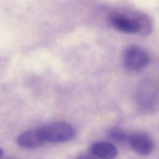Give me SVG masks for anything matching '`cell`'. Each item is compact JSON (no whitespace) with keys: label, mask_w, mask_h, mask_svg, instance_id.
<instances>
[{"label":"cell","mask_w":159,"mask_h":159,"mask_svg":"<svg viewBox=\"0 0 159 159\" xmlns=\"http://www.w3.org/2000/svg\"><path fill=\"white\" fill-rule=\"evenodd\" d=\"M37 130L44 143L65 142L73 139L76 135L73 126L63 121L53 122L44 125Z\"/></svg>","instance_id":"1"},{"label":"cell","mask_w":159,"mask_h":159,"mask_svg":"<svg viewBox=\"0 0 159 159\" xmlns=\"http://www.w3.org/2000/svg\"><path fill=\"white\" fill-rule=\"evenodd\" d=\"M125 67L132 71H138L145 68L149 63V56L142 47L130 45L126 47L123 54Z\"/></svg>","instance_id":"2"},{"label":"cell","mask_w":159,"mask_h":159,"mask_svg":"<svg viewBox=\"0 0 159 159\" xmlns=\"http://www.w3.org/2000/svg\"><path fill=\"white\" fill-rule=\"evenodd\" d=\"M109 23L116 30L129 34H139V22L136 12L132 16L118 12H111L108 15Z\"/></svg>","instance_id":"3"},{"label":"cell","mask_w":159,"mask_h":159,"mask_svg":"<svg viewBox=\"0 0 159 159\" xmlns=\"http://www.w3.org/2000/svg\"><path fill=\"white\" fill-rule=\"evenodd\" d=\"M127 142L135 152L141 155H149L154 148V143L152 139L142 132L129 135Z\"/></svg>","instance_id":"4"},{"label":"cell","mask_w":159,"mask_h":159,"mask_svg":"<svg viewBox=\"0 0 159 159\" xmlns=\"http://www.w3.org/2000/svg\"><path fill=\"white\" fill-rule=\"evenodd\" d=\"M90 154L99 159H114L117 155L116 147L108 142H96L89 147Z\"/></svg>","instance_id":"5"},{"label":"cell","mask_w":159,"mask_h":159,"mask_svg":"<svg viewBox=\"0 0 159 159\" xmlns=\"http://www.w3.org/2000/svg\"><path fill=\"white\" fill-rule=\"evenodd\" d=\"M17 143L21 148L25 149L37 148L44 144L37 129L27 130L20 133L17 138Z\"/></svg>","instance_id":"6"},{"label":"cell","mask_w":159,"mask_h":159,"mask_svg":"<svg viewBox=\"0 0 159 159\" xmlns=\"http://www.w3.org/2000/svg\"><path fill=\"white\" fill-rule=\"evenodd\" d=\"M139 22V35L147 36L150 35L153 29V21L150 16L143 12H136Z\"/></svg>","instance_id":"7"},{"label":"cell","mask_w":159,"mask_h":159,"mask_svg":"<svg viewBox=\"0 0 159 159\" xmlns=\"http://www.w3.org/2000/svg\"><path fill=\"white\" fill-rule=\"evenodd\" d=\"M109 135L112 140L119 143L127 142L129 137V135L125 131L117 127L111 129L109 132Z\"/></svg>","instance_id":"8"},{"label":"cell","mask_w":159,"mask_h":159,"mask_svg":"<svg viewBox=\"0 0 159 159\" xmlns=\"http://www.w3.org/2000/svg\"><path fill=\"white\" fill-rule=\"evenodd\" d=\"M76 159H99L91 154H83L78 156Z\"/></svg>","instance_id":"9"},{"label":"cell","mask_w":159,"mask_h":159,"mask_svg":"<svg viewBox=\"0 0 159 159\" xmlns=\"http://www.w3.org/2000/svg\"><path fill=\"white\" fill-rule=\"evenodd\" d=\"M4 159H18V158L16 157H6Z\"/></svg>","instance_id":"10"},{"label":"cell","mask_w":159,"mask_h":159,"mask_svg":"<svg viewBox=\"0 0 159 159\" xmlns=\"http://www.w3.org/2000/svg\"><path fill=\"white\" fill-rule=\"evenodd\" d=\"M2 154H3V150H2V148H0V158H1V157H2Z\"/></svg>","instance_id":"11"}]
</instances>
